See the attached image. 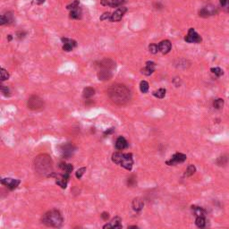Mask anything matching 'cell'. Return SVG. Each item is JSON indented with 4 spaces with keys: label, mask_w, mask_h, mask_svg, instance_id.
<instances>
[{
    "label": "cell",
    "mask_w": 229,
    "mask_h": 229,
    "mask_svg": "<svg viewBox=\"0 0 229 229\" xmlns=\"http://www.w3.org/2000/svg\"><path fill=\"white\" fill-rule=\"evenodd\" d=\"M107 95L110 100L118 106L127 104L131 99V91L123 84H113L110 86L107 90Z\"/></svg>",
    "instance_id": "6da1fadb"
},
{
    "label": "cell",
    "mask_w": 229,
    "mask_h": 229,
    "mask_svg": "<svg viewBox=\"0 0 229 229\" xmlns=\"http://www.w3.org/2000/svg\"><path fill=\"white\" fill-rule=\"evenodd\" d=\"M53 163L50 157L47 154H40L36 157L34 167L36 172L42 176H51L53 174Z\"/></svg>",
    "instance_id": "7a4b0ae2"
},
{
    "label": "cell",
    "mask_w": 229,
    "mask_h": 229,
    "mask_svg": "<svg viewBox=\"0 0 229 229\" xmlns=\"http://www.w3.org/2000/svg\"><path fill=\"white\" fill-rule=\"evenodd\" d=\"M41 221L44 225L49 227H61L64 219L61 213L58 210H52L45 213L41 219Z\"/></svg>",
    "instance_id": "3957f363"
},
{
    "label": "cell",
    "mask_w": 229,
    "mask_h": 229,
    "mask_svg": "<svg viewBox=\"0 0 229 229\" xmlns=\"http://www.w3.org/2000/svg\"><path fill=\"white\" fill-rule=\"evenodd\" d=\"M112 160L117 165H120L123 168L127 170H132V165H133V159H132V153H120L115 152L112 156Z\"/></svg>",
    "instance_id": "277c9868"
},
{
    "label": "cell",
    "mask_w": 229,
    "mask_h": 229,
    "mask_svg": "<svg viewBox=\"0 0 229 229\" xmlns=\"http://www.w3.org/2000/svg\"><path fill=\"white\" fill-rule=\"evenodd\" d=\"M27 106L31 110H40L44 107V101L41 98L33 95L28 99Z\"/></svg>",
    "instance_id": "5b68a950"
},
{
    "label": "cell",
    "mask_w": 229,
    "mask_h": 229,
    "mask_svg": "<svg viewBox=\"0 0 229 229\" xmlns=\"http://www.w3.org/2000/svg\"><path fill=\"white\" fill-rule=\"evenodd\" d=\"M74 151H75V147L72 143H66L60 147V152H61L62 156L65 159L71 158L73 155Z\"/></svg>",
    "instance_id": "8992f818"
},
{
    "label": "cell",
    "mask_w": 229,
    "mask_h": 229,
    "mask_svg": "<svg viewBox=\"0 0 229 229\" xmlns=\"http://www.w3.org/2000/svg\"><path fill=\"white\" fill-rule=\"evenodd\" d=\"M185 40L188 43H200L202 41V37L194 31V29L191 28L188 34L185 36Z\"/></svg>",
    "instance_id": "52a82bcc"
},
{
    "label": "cell",
    "mask_w": 229,
    "mask_h": 229,
    "mask_svg": "<svg viewBox=\"0 0 229 229\" xmlns=\"http://www.w3.org/2000/svg\"><path fill=\"white\" fill-rule=\"evenodd\" d=\"M186 160V156L183 153H176L172 156V158L170 159V160L167 161V164L168 166H175L176 164H179V163H183Z\"/></svg>",
    "instance_id": "ba28073f"
},
{
    "label": "cell",
    "mask_w": 229,
    "mask_h": 229,
    "mask_svg": "<svg viewBox=\"0 0 229 229\" xmlns=\"http://www.w3.org/2000/svg\"><path fill=\"white\" fill-rule=\"evenodd\" d=\"M218 13V9L216 8L215 6H205L200 10L199 14H200V16L204 18L209 17L210 15H216Z\"/></svg>",
    "instance_id": "9c48e42d"
},
{
    "label": "cell",
    "mask_w": 229,
    "mask_h": 229,
    "mask_svg": "<svg viewBox=\"0 0 229 229\" xmlns=\"http://www.w3.org/2000/svg\"><path fill=\"white\" fill-rule=\"evenodd\" d=\"M20 183H21L20 180L13 179V178H3L1 180V184L8 187L10 190H15V188H17V186L20 185Z\"/></svg>",
    "instance_id": "30bf717a"
},
{
    "label": "cell",
    "mask_w": 229,
    "mask_h": 229,
    "mask_svg": "<svg viewBox=\"0 0 229 229\" xmlns=\"http://www.w3.org/2000/svg\"><path fill=\"white\" fill-rule=\"evenodd\" d=\"M69 175L70 174H66V173L58 175L56 177V185H59L63 189H65L67 183H68V180H69Z\"/></svg>",
    "instance_id": "8fae6325"
},
{
    "label": "cell",
    "mask_w": 229,
    "mask_h": 229,
    "mask_svg": "<svg viewBox=\"0 0 229 229\" xmlns=\"http://www.w3.org/2000/svg\"><path fill=\"white\" fill-rule=\"evenodd\" d=\"M62 41L64 43L63 46V49L66 52H69L71 50H73V48L74 47H76V41L73 40H71V39H67V38H63L62 39Z\"/></svg>",
    "instance_id": "7c38bea8"
},
{
    "label": "cell",
    "mask_w": 229,
    "mask_h": 229,
    "mask_svg": "<svg viewBox=\"0 0 229 229\" xmlns=\"http://www.w3.org/2000/svg\"><path fill=\"white\" fill-rule=\"evenodd\" d=\"M126 11H127V9L125 8V7H120V8H118L111 15L110 21L111 22H118V21H120L123 18V15L125 14Z\"/></svg>",
    "instance_id": "4fadbf2b"
},
{
    "label": "cell",
    "mask_w": 229,
    "mask_h": 229,
    "mask_svg": "<svg viewBox=\"0 0 229 229\" xmlns=\"http://www.w3.org/2000/svg\"><path fill=\"white\" fill-rule=\"evenodd\" d=\"M103 228H122L121 225V219L119 217H115L112 220L110 221L108 224H106Z\"/></svg>",
    "instance_id": "5bb4252c"
},
{
    "label": "cell",
    "mask_w": 229,
    "mask_h": 229,
    "mask_svg": "<svg viewBox=\"0 0 229 229\" xmlns=\"http://www.w3.org/2000/svg\"><path fill=\"white\" fill-rule=\"evenodd\" d=\"M159 51L163 54H168L171 48H172V44L169 40H162L159 44Z\"/></svg>",
    "instance_id": "9a60e30c"
},
{
    "label": "cell",
    "mask_w": 229,
    "mask_h": 229,
    "mask_svg": "<svg viewBox=\"0 0 229 229\" xmlns=\"http://www.w3.org/2000/svg\"><path fill=\"white\" fill-rule=\"evenodd\" d=\"M112 77L111 70L108 69H101L98 72V78L100 81H108Z\"/></svg>",
    "instance_id": "2e32d148"
},
{
    "label": "cell",
    "mask_w": 229,
    "mask_h": 229,
    "mask_svg": "<svg viewBox=\"0 0 229 229\" xmlns=\"http://www.w3.org/2000/svg\"><path fill=\"white\" fill-rule=\"evenodd\" d=\"M14 22V16L12 13H6L1 15L0 17V25L8 24Z\"/></svg>",
    "instance_id": "e0dca14e"
},
{
    "label": "cell",
    "mask_w": 229,
    "mask_h": 229,
    "mask_svg": "<svg viewBox=\"0 0 229 229\" xmlns=\"http://www.w3.org/2000/svg\"><path fill=\"white\" fill-rule=\"evenodd\" d=\"M124 3V0H101V4L103 6H108L111 7L120 6Z\"/></svg>",
    "instance_id": "ac0fdd59"
},
{
    "label": "cell",
    "mask_w": 229,
    "mask_h": 229,
    "mask_svg": "<svg viewBox=\"0 0 229 229\" xmlns=\"http://www.w3.org/2000/svg\"><path fill=\"white\" fill-rule=\"evenodd\" d=\"M128 147V142L125 140V138L123 137V136H120L117 138V140L115 141V148L117 150H124L125 148Z\"/></svg>",
    "instance_id": "d6986e66"
},
{
    "label": "cell",
    "mask_w": 229,
    "mask_h": 229,
    "mask_svg": "<svg viewBox=\"0 0 229 229\" xmlns=\"http://www.w3.org/2000/svg\"><path fill=\"white\" fill-rule=\"evenodd\" d=\"M155 66H156V65L154 62H147L145 68L141 70V73L145 75H150L153 73V72L155 70Z\"/></svg>",
    "instance_id": "ffe728a7"
},
{
    "label": "cell",
    "mask_w": 229,
    "mask_h": 229,
    "mask_svg": "<svg viewBox=\"0 0 229 229\" xmlns=\"http://www.w3.org/2000/svg\"><path fill=\"white\" fill-rule=\"evenodd\" d=\"M99 66L101 67V69H108V70H112L114 68L115 64L114 61H112L111 59H104L99 63Z\"/></svg>",
    "instance_id": "44dd1931"
},
{
    "label": "cell",
    "mask_w": 229,
    "mask_h": 229,
    "mask_svg": "<svg viewBox=\"0 0 229 229\" xmlns=\"http://www.w3.org/2000/svg\"><path fill=\"white\" fill-rule=\"evenodd\" d=\"M132 209L135 210V211H140L142 210L143 206H144V203L141 201L140 198H136L132 201Z\"/></svg>",
    "instance_id": "7402d4cb"
},
{
    "label": "cell",
    "mask_w": 229,
    "mask_h": 229,
    "mask_svg": "<svg viewBox=\"0 0 229 229\" xmlns=\"http://www.w3.org/2000/svg\"><path fill=\"white\" fill-rule=\"evenodd\" d=\"M192 210L194 213V215L196 217H205V210H203L202 207H198V206H193L192 207Z\"/></svg>",
    "instance_id": "603a6c76"
},
{
    "label": "cell",
    "mask_w": 229,
    "mask_h": 229,
    "mask_svg": "<svg viewBox=\"0 0 229 229\" xmlns=\"http://www.w3.org/2000/svg\"><path fill=\"white\" fill-rule=\"evenodd\" d=\"M94 94H95V90L91 88V87H87V88L83 90V94L82 95L85 98H90L92 96H94Z\"/></svg>",
    "instance_id": "cb8c5ba5"
},
{
    "label": "cell",
    "mask_w": 229,
    "mask_h": 229,
    "mask_svg": "<svg viewBox=\"0 0 229 229\" xmlns=\"http://www.w3.org/2000/svg\"><path fill=\"white\" fill-rule=\"evenodd\" d=\"M59 168H61V170L64 171V173H66V174H70L73 169V167L72 164H65V163H60Z\"/></svg>",
    "instance_id": "d4e9b609"
},
{
    "label": "cell",
    "mask_w": 229,
    "mask_h": 229,
    "mask_svg": "<svg viewBox=\"0 0 229 229\" xmlns=\"http://www.w3.org/2000/svg\"><path fill=\"white\" fill-rule=\"evenodd\" d=\"M70 17L72 18V19H80V18L81 17V9L79 8V6L76 7L75 9L71 10Z\"/></svg>",
    "instance_id": "484cf974"
},
{
    "label": "cell",
    "mask_w": 229,
    "mask_h": 229,
    "mask_svg": "<svg viewBox=\"0 0 229 229\" xmlns=\"http://www.w3.org/2000/svg\"><path fill=\"white\" fill-rule=\"evenodd\" d=\"M166 92H167V90L165 89H159V90L153 92V95L158 98H163L166 96Z\"/></svg>",
    "instance_id": "4316f807"
},
{
    "label": "cell",
    "mask_w": 229,
    "mask_h": 229,
    "mask_svg": "<svg viewBox=\"0 0 229 229\" xmlns=\"http://www.w3.org/2000/svg\"><path fill=\"white\" fill-rule=\"evenodd\" d=\"M195 224L198 227H204L206 225V220L204 219V217H197L196 220H195Z\"/></svg>",
    "instance_id": "83f0119b"
},
{
    "label": "cell",
    "mask_w": 229,
    "mask_h": 229,
    "mask_svg": "<svg viewBox=\"0 0 229 229\" xmlns=\"http://www.w3.org/2000/svg\"><path fill=\"white\" fill-rule=\"evenodd\" d=\"M140 90L142 93H146L149 90V83L146 81H142L140 83Z\"/></svg>",
    "instance_id": "f1b7e54d"
},
{
    "label": "cell",
    "mask_w": 229,
    "mask_h": 229,
    "mask_svg": "<svg viewBox=\"0 0 229 229\" xmlns=\"http://www.w3.org/2000/svg\"><path fill=\"white\" fill-rule=\"evenodd\" d=\"M195 171H196V168L194 167V165H190L187 169H186V171H185V176H192L194 175V173H195Z\"/></svg>",
    "instance_id": "f546056e"
},
{
    "label": "cell",
    "mask_w": 229,
    "mask_h": 229,
    "mask_svg": "<svg viewBox=\"0 0 229 229\" xmlns=\"http://www.w3.org/2000/svg\"><path fill=\"white\" fill-rule=\"evenodd\" d=\"M213 106L216 109H221L223 106H224V100L222 98H218L214 101L213 103Z\"/></svg>",
    "instance_id": "4dcf8cb0"
},
{
    "label": "cell",
    "mask_w": 229,
    "mask_h": 229,
    "mask_svg": "<svg viewBox=\"0 0 229 229\" xmlns=\"http://www.w3.org/2000/svg\"><path fill=\"white\" fill-rule=\"evenodd\" d=\"M211 72L215 74V75H217L218 77H220L222 76L223 74H224V72L223 70L219 68V67H215V68H211Z\"/></svg>",
    "instance_id": "1f68e13d"
},
{
    "label": "cell",
    "mask_w": 229,
    "mask_h": 229,
    "mask_svg": "<svg viewBox=\"0 0 229 229\" xmlns=\"http://www.w3.org/2000/svg\"><path fill=\"white\" fill-rule=\"evenodd\" d=\"M9 78V73H7V71L4 68H1V81H4L6 80H7Z\"/></svg>",
    "instance_id": "d6a6232c"
},
{
    "label": "cell",
    "mask_w": 229,
    "mask_h": 229,
    "mask_svg": "<svg viewBox=\"0 0 229 229\" xmlns=\"http://www.w3.org/2000/svg\"><path fill=\"white\" fill-rule=\"evenodd\" d=\"M149 49H150V53L152 54H157L159 51V48L158 45L156 44H151L149 47Z\"/></svg>",
    "instance_id": "836d02e7"
},
{
    "label": "cell",
    "mask_w": 229,
    "mask_h": 229,
    "mask_svg": "<svg viewBox=\"0 0 229 229\" xmlns=\"http://www.w3.org/2000/svg\"><path fill=\"white\" fill-rule=\"evenodd\" d=\"M1 92L6 97H9L10 96V90L6 86H5V85H1Z\"/></svg>",
    "instance_id": "e575fe53"
},
{
    "label": "cell",
    "mask_w": 229,
    "mask_h": 229,
    "mask_svg": "<svg viewBox=\"0 0 229 229\" xmlns=\"http://www.w3.org/2000/svg\"><path fill=\"white\" fill-rule=\"evenodd\" d=\"M85 172H86V168H81L80 169H78V170L76 171L75 176H76V177H77L78 179H81V176H83V174H84Z\"/></svg>",
    "instance_id": "d590c367"
},
{
    "label": "cell",
    "mask_w": 229,
    "mask_h": 229,
    "mask_svg": "<svg viewBox=\"0 0 229 229\" xmlns=\"http://www.w3.org/2000/svg\"><path fill=\"white\" fill-rule=\"evenodd\" d=\"M78 6H79V2H78V1H74V2L72 3L71 5L67 6V9L73 10V9H75L76 7H78Z\"/></svg>",
    "instance_id": "8d00e7d4"
},
{
    "label": "cell",
    "mask_w": 229,
    "mask_h": 229,
    "mask_svg": "<svg viewBox=\"0 0 229 229\" xmlns=\"http://www.w3.org/2000/svg\"><path fill=\"white\" fill-rule=\"evenodd\" d=\"M111 19V14L109 13H105L102 15V16L100 17V20H110Z\"/></svg>",
    "instance_id": "74e56055"
},
{
    "label": "cell",
    "mask_w": 229,
    "mask_h": 229,
    "mask_svg": "<svg viewBox=\"0 0 229 229\" xmlns=\"http://www.w3.org/2000/svg\"><path fill=\"white\" fill-rule=\"evenodd\" d=\"M101 218H102L104 220H107V219H109V214H108L107 212H103V213L101 214Z\"/></svg>",
    "instance_id": "f35d334b"
},
{
    "label": "cell",
    "mask_w": 229,
    "mask_h": 229,
    "mask_svg": "<svg viewBox=\"0 0 229 229\" xmlns=\"http://www.w3.org/2000/svg\"><path fill=\"white\" fill-rule=\"evenodd\" d=\"M135 184V180H134V178L133 177H130V178H128V185H133Z\"/></svg>",
    "instance_id": "ab89813d"
},
{
    "label": "cell",
    "mask_w": 229,
    "mask_h": 229,
    "mask_svg": "<svg viewBox=\"0 0 229 229\" xmlns=\"http://www.w3.org/2000/svg\"><path fill=\"white\" fill-rule=\"evenodd\" d=\"M24 35H25L24 32H17V37L19 39H23L24 37Z\"/></svg>",
    "instance_id": "60d3db41"
},
{
    "label": "cell",
    "mask_w": 229,
    "mask_h": 229,
    "mask_svg": "<svg viewBox=\"0 0 229 229\" xmlns=\"http://www.w3.org/2000/svg\"><path fill=\"white\" fill-rule=\"evenodd\" d=\"M114 132V128H109L108 130H106V132H104V134H109V133H112Z\"/></svg>",
    "instance_id": "b9f144b4"
},
{
    "label": "cell",
    "mask_w": 229,
    "mask_h": 229,
    "mask_svg": "<svg viewBox=\"0 0 229 229\" xmlns=\"http://www.w3.org/2000/svg\"><path fill=\"white\" fill-rule=\"evenodd\" d=\"M34 2H35L36 4H38V5H41V4L44 3L45 0H34Z\"/></svg>",
    "instance_id": "7bdbcfd3"
},
{
    "label": "cell",
    "mask_w": 229,
    "mask_h": 229,
    "mask_svg": "<svg viewBox=\"0 0 229 229\" xmlns=\"http://www.w3.org/2000/svg\"><path fill=\"white\" fill-rule=\"evenodd\" d=\"M128 228H138V227H136V226H131Z\"/></svg>",
    "instance_id": "ee69618b"
}]
</instances>
